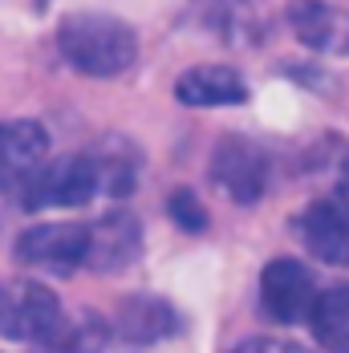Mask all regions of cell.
Segmentation results:
<instances>
[{
  "label": "cell",
  "instance_id": "obj_1",
  "mask_svg": "<svg viewBox=\"0 0 349 353\" xmlns=\"http://www.w3.org/2000/svg\"><path fill=\"white\" fill-rule=\"evenodd\" d=\"M57 49L86 77H118L139 57V33L110 12H70L57 25Z\"/></svg>",
  "mask_w": 349,
  "mask_h": 353
},
{
  "label": "cell",
  "instance_id": "obj_2",
  "mask_svg": "<svg viewBox=\"0 0 349 353\" xmlns=\"http://www.w3.org/2000/svg\"><path fill=\"white\" fill-rule=\"evenodd\" d=\"M61 321V301L53 288L29 276L0 281V337L8 341H29L45 337Z\"/></svg>",
  "mask_w": 349,
  "mask_h": 353
},
{
  "label": "cell",
  "instance_id": "obj_3",
  "mask_svg": "<svg viewBox=\"0 0 349 353\" xmlns=\"http://www.w3.org/2000/svg\"><path fill=\"white\" fill-rule=\"evenodd\" d=\"M98 195V163L94 154H61V159H45V167L37 179L25 187L21 203L25 208H81Z\"/></svg>",
  "mask_w": 349,
  "mask_h": 353
},
{
  "label": "cell",
  "instance_id": "obj_4",
  "mask_svg": "<svg viewBox=\"0 0 349 353\" xmlns=\"http://www.w3.org/2000/svg\"><path fill=\"white\" fill-rule=\"evenodd\" d=\"M86 240H90V228L86 223H73V219H61V223H37L29 232H21L17 240V260L25 268H37V272H57L66 276L73 268L86 264Z\"/></svg>",
  "mask_w": 349,
  "mask_h": 353
},
{
  "label": "cell",
  "instance_id": "obj_5",
  "mask_svg": "<svg viewBox=\"0 0 349 353\" xmlns=\"http://www.w3.org/2000/svg\"><path fill=\"white\" fill-rule=\"evenodd\" d=\"M49 159V134L33 118L0 122V195L21 199Z\"/></svg>",
  "mask_w": 349,
  "mask_h": 353
},
{
  "label": "cell",
  "instance_id": "obj_6",
  "mask_svg": "<svg viewBox=\"0 0 349 353\" xmlns=\"http://www.w3.org/2000/svg\"><path fill=\"white\" fill-rule=\"evenodd\" d=\"M317 305V281L313 272L297 260H272L260 276V309L277 325H301L309 321Z\"/></svg>",
  "mask_w": 349,
  "mask_h": 353
},
{
  "label": "cell",
  "instance_id": "obj_7",
  "mask_svg": "<svg viewBox=\"0 0 349 353\" xmlns=\"http://www.w3.org/2000/svg\"><path fill=\"white\" fill-rule=\"evenodd\" d=\"M211 179L228 199L256 203L264 195V183H268V159L252 139L228 134V139H219L215 154H211Z\"/></svg>",
  "mask_w": 349,
  "mask_h": 353
},
{
  "label": "cell",
  "instance_id": "obj_8",
  "mask_svg": "<svg viewBox=\"0 0 349 353\" xmlns=\"http://www.w3.org/2000/svg\"><path fill=\"white\" fill-rule=\"evenodd\" d=\"M142 252V228L130 212H110L90 228L86 240V268L94 272H122L139 260Z\"/></svg>",
  "mask_w": 349,
  "mask_h": 353
},
{
  "label": "cell",
  "instance_id": "obj_9",
  "mask_svg": "<svg viewBox=\"0 0 349 353\" xmlns=\"http://www.w3.org/2000/svg\"><path fill=\"white\" fill-rule=\"evenodd\" d=\"M297 236L301 244L313 252L321 264L346 268L349 264V212L341 203H309L305 212L297 215Z\"/></svg>",
  "mask_w": 349,
  "mask_h": 353
},
{
  "label": "cell",
  "instance_id": "obj_10",
  "mask_svg": "<svg viewBox=\"0 0 349 353\" xmlns=\"http://www.w3.org/2000/svg\"><path fill=\"white\" fill-rule=\"evenodd\" d=\"M174 329H179V317H174V309L167 301H159V296H130V301H122L118 317L110 325V341H122L130 350H146V345L171 337Z\"/></svg>",
  "mask_w": 349,
  "mask_h": 353
},
{
  "label": "cell",
  "instance_id": "obj_11",
  "mask_svg": "<svg viewBox=\"0 0 349 353\" xmlns=\"http://www.w3.org/2000/svg\"><path fill=\"white\" fill-rule=\"evenodd\" d=\"M174 98L183 106H240L248 85L232 65H195L174 81Z\"/></svg>",
  "mask_w": 349,
  "mask_h": 353
},
{
  "label": "cell",
  "instance_id": "obj_12",
  "mask_svg": "<svg viewBox=\"0 0 349 353\" xmlns=\"http://www.w3.org/2000/svg\"><path fill=\"white\" fill-rule=\"evenodd\" d=\"M288 25L301 45L321 49V53H346L349 49V25L341 12H333L321 0H297L288 8Z\"/></svg>",
  "mask_w": 349,
  "mask_h": 353
},
{
  "label": "cell",
  "instance_id": "obj_13",
  "mask_svg": "<svg viewBox=\"0 0 349 353\" xmlns=\"http://www.w3.org/2000/svg\"><path fill=\"white\" fill-rule=\"evenodd\" d=\"M106 341H110V325H106L98 313H77V317H66L33 341V353H102Z\"/></svg>",
  "mask_w": 349,
  "mask_h": 353
},
{
  "label": "cell",
  "instance_id": "obj_14",
  "mask_svg": "<svg viewBox=\"0 0 349 353\" xmlns=\"http://www.w3.org/2000/svg\"><path fill=\"white\" fill-rule=\"evenodd\" d=\"M309 325H313V337L325 353H349V284L317 292Z\"/></svg>",
  "mask_w": 349,
  "mask_h": 353
},
{
  "label": "cell",
  "instance_id": "obj_15",
  "mask_svg": "<svg viewBox=\"0 0 349 353\" xmlns=\"http://www.w3.org/2000/svg\"><path fill=\"white\" fill-rule=\"evenodd\" d=\"M94 163H98V191L114 195V199L134 191V183H139V154H134L130 142H114L110 150H98Z\"/></svg>",
  "mask_w": 349,
  "mask_h": 353
},
{
  "label": "cell",
  "instance_id": "obj_16",
  "mask_svg": "<svg viewBox=\"0 0 349 353\" xmlns=\"http://www.w3.org/2000/svg\"><path fill=\"white\" fill-rule=\"evenodd\" d=\"M167 208H171V219L183 232H203V228H208V212H203V203H199L191 191H174Z\"/></svg>",
  "mask_w": 349,
  "mask_h": 353
},
{
  "label": "cell",
  "instance_id": "obj_17",
  "mask_svg": "<svg viewBox=\"0 0 349 353\" xmlns=\"http://www.w3.org/2000/svg\"><path fill=\"white\" fill-rule=\"evenodd\" d=\"M337 199H341V208L349 212V159H346V167H341V179H337Z\"/></svg>",
  "mask_w": 349,
  "mask_h": 353
}]
</instances>
